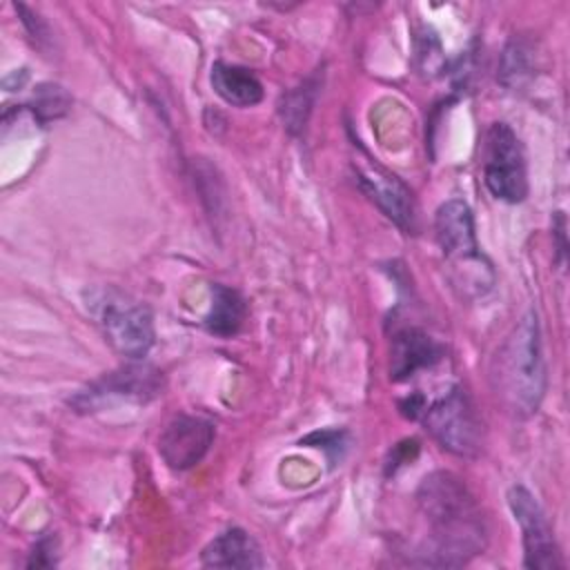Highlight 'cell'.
<instances>
[{"label": "cell", "mask_w": 570, "mask_h": 570, "mask_svg": "<svg viewBox=\"0 0 570 570\" xmlns=\"http://www.w3.org/2000/svg\"><path fill=\"white\" fill-rule=\"evenodd\" d=\"M416 505L428 523L425 563L456 568L481 554L488 528L468 485L452 472L428 474L416 490Z\"/></svg>", "instance_id": "6da1fadb"}, {"label": "cell", "mask_w": 570, "mask_h": 570, "mask_svg": "<svg viewBox=\"0 0 570 570\" xmlns=\"http://www.w3.org/2000/svg\"><path fill=\"white\" fill-rule=\"evenodd\" d=\"M490 379L497 399L512 416L528 419L539 410L548 387V372L534 309H528L519 318L497 350Z\"/></svg>", "instance_id": "7a4b0ae2"}, {"label": "cell", "mask_w": 570, "mask_h": 570, "mask_svg": "<svg viewBox=\"0 0 570 570\" xmlns=\"http://www.w3.org/2000/svg\"><path fill=\"white\" fill-rule=\"evenodd\" d=\"M434 236L450 265L454 287L468 296H485L494 287L497 274L490 258L479 247L470 205L461 198L441 203L434 214Z\"/></svg>", "instance_id": "3957f363"}, {"label": "cell", "mask_w": 570, "mask_h": 570, "mask_svg": "<svg viewBox=\"0 0 570 570\" xmlns=\"http://www.w3.org/2000/svg\"><path fill=\"white\" fill-rule=\"evenodd\" d=\"M82 298L105 341L120 356L129 361L147 356L156 341L154 316L147 305L118 287H91L82 292Z\"/></svg>", "instance_id": "277c9868"}, {"label": "cell", "mask_w": 570, "mask_h": 570, "mask_svg": "<svg viewBox=\"0 0 570 570\" xmlns=\"http://www.w3.org/2000/svg\"><path fill=\"white\" fill-rule=\"evenodd\" d=\"M483 183L503 203L517 205L528 196V165L519 136L505 122H492L483 145Z\"/></svg>", "instance_id": "5b68a950"}, {"label": "cell", "mask_w": 570, "mask_h": 570, "mask_svg": "<svg viewBox=\"0 0 570 570\" xmlns=\"http://www.w3.org/2000/svg\"><path fill=\"white\" fill-rule=\"evenodd\" d=\"M419 419L443 450L456 456H474L481 450V421L470 396L459 385L430 405L425 403Z\"/></svg>", "instance_id": "8992f818"}, {"label": "cell", "mask_w": 570, "mask_h": 570, "mask_svg": "<svg viewBox=\"0 0 570 570\" xmlns=\"http://www.w3.org/2000/svg\"><path fill=\"white\" fill-rule=\"evenodd\" d=\"M508 505L514 514V521L521 528L523 566L530 570L563 568V559H561L554 532L534 494L525 485L517 483L508 490Z\"/></svg>", "instance_id": "52a82bcc"}, {"label": "cell", "mask_w": 570, "mask_h": 570, "mask_svg": "<svg viewBox=\"0 0 570 570\" xmlns=\"http://www.w3.org/2000/svg\"><path fill=\"white\" fill-rule=\"evenodd\" d=\"M214 443V423L203 416L176 414L158 436V454L171 470L198 465Z\"/></svg>", "instance_id": "ba28073f"}, {"label": "cell", "mask_w": 570, "mask_h": 570, "mask_svg": "<svg viewBox=\"0 0 570 570\" xmlns=\"http://www.w3.org/2000/svg\"><path fill=\"white\" fill-rule=\"evenodd\" d=\"M356 180L361 189L376 203V207L401 229L412 232L414 229V196L410 187L383 169L381 165L372 163L370 158L365 163H354Z\"/></svg>", "instance_id": "9c48e42d"}, {"label": "cell", "mask_w": 570, "mask_h": 570, "mask_svg": "<svg viewBox=\"0 0 570 570\" xmlns=\"http://www.w3.org/2000/svg\"><path fill=\"white\" fill-rule=\"evenodd\" d=\"M160 372L149 365H127L120 367L100 381L91 383L85 392H80L71 403L80 410H89L102 405L105 399H131V401H149L160 394Z\"/></svg>", "instance_id": "30bf717a"}, {"label": "cell", "mask_w": 570, "mask_h": 570, "mask_svg": "<svg viewBox=\"0 0 570 570\" xmlns=\"http://www.w3.org/2000/svg\"><path fill=\"white\" fill-rule=\"evenodd\" d=\"M445 356V347L421 327H401L390 341V379L407 381L421 370L436 365Z\"/></svg>", "instance_id": "8fae6325"}, {"label": "cell", "mask_w": 570, "mask_h": 570, "mask_svg": "<svg viewBox=\"0 0 570 570\" xmlns=\"http://www.w3.org/2000/svg\"><path fill=\"white\" fill-rule=\"evenodd\" d=\"M205 568H263L265 557L258 541L243 528H227L214 537L200 552Z\"/></svg>", "instance_id": "7c38bea8"}, {"label": "cell", "mask_w": 570, "mask_h": 570, "mask_svg": "<svg viewBox=\"0 0 570 570\" xmlns=\"http://www.w3.org/2000/svg\"><path fill=\"white\" fill-rule=\"evenodd\" d=\"M209 85L218 98H223L232 107H254L263 100V82L256 73L240 65H229L216 60L209 71Z\"/></svg>", "instance_id": "4fadbf2b"}, {"label": "cell", "mask_w": 570, "mask_h": 570, "mask_svg": "<svg viewBox=\"0 0 570 570\" xmlns=\"http://www.w3.org/2000/svg\"><path fill=\"white\" fill-rule=\"evenodd\" d=\"M245 316H247L245 298L236 289L214 283L209 312L205 314V330L214 336L229 338L240 332Z\"/></svg>", "instance_id": "5bb4252c"}, {"label": "cell", "mask_w": 570, "mask_h": 570, "mask_svg": "<svg viewBox=\"0 0 570 570\" xmlns=\"http://www.w3.org/2000/svg\"><path fill=\"white\" fill-rule=\"evenodd\" d=\"M316 91H318V82L314 78H309L303 85H298L292 91L281 96L278 114H281L283 127L292 136H298L305 129L312 107H314V100H316Z\"/></svg>", "instance_id": "9a60e30c"}, {"label": "cell", "mask_w": 570, "mask_h": 570, "mask_svg": "<svg viewBox=\"0 0 570 570\" xmlns=\"http://www.w3.org/2000/svg\"><path fill=\"white\" fill-rule=\"evenodd\" d=\"M532 78V51L523 40H510L499 65V80L510 89L523 87Z\"/></svg>", "instance_id": "2e32d148"}, {"label": "cell", "mask_w": 570, "mask_h": 570, "mask_svg": "<svg viewBox=\"0 0 570 570\" xmlns=\"http://www.w3.org/2000/svg\"><path fill=\"white\" fill-rule=\"evenodd\" d=\"M69 107H71L69 94L60 85H51V82L38 85L29 100V109L38 118V122L56 120V118L65 116L69 111Z\"/></svg>", "instance_id": "e0dca14e"}, {"label": "cell", "mask_w": 570, "mask_h": 570, "mask_svg": "<svg viewBox=\"0 0 570 570\" xmlns=\"http://www.w3.org/2000/svg\"><path fill=\"white\" fill-rule=\"evenodd\" d=\"M16 11L20 13V20H22V24L27 27V31H29V36L33 38V42L38 45V47H45L47 42H51V36H49V27L42 22V18L38 16V13H33L29 7H24V4H16Z\"/></svg>", "instance_id": "ac0fdd59"}, {"label": "cell", "mask_w": 570, "mask_h": 570, "mask_svg": "<svg viewBox=\"0 0 570 570\" xmlns=\"http://www.w3.org/2000/svg\"><path fill=\"white\" fill-rule=\"evenodd\" d=\"M51 550H56L53 548V539H49V537H45V539H40L38 543H36V548H33V552H31V559H29V563L27 566H53L56 563V552H51Z\"/></svg>", "instance_id": "d6986e66"}]
</instances>
